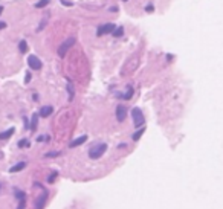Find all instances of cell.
<instances>
[{"label": "cell", "instance_id": "4316f807", "mask_svg": "<svg viewBox=\"0 0 223 209\" xmlns=\"http://www.w3.org/2000/svg\"><path fill=\"white\" fill-rule=\"evenodd\" d=\"M145 11H147V12L153 11V5H147V6H145Z\"/></svg>", "mask_w": 223, "mask_h": 209}, {"label": "cell", "instance_id": "5b68a950", "mask_svg": "<svg viewBox=\"0 0 223 209\" xmlns=\"http://www.w3.org/2000/svg\"><path fill=\"white\" fill-rule=\"evenodd\" d=\"M28 64L31 69L34 70H40L41 69V61H40V58H37L35 55H29L28 57Z\"/></svg>", "mask_w": 223, "mask_h": 209}, {"label": "cell", "instance_id": "30bf717a", "mask_svg": "<svg viewBox=\"0 0 223 209\" xmlns=\"http://www.w3.org/2000/svg\"><path fill=\"white\" fill-rule=\"evenodd\" d=\"M25 166H26V162H19V163H15L14 166L9 168V172H19V171L23 170Z\"/></svg>", "mask_w": 223, "mask_h": 209}, {"label": "cell", "instance_id": "4fadbf2b", "mask_svg": "<svg viewBox=\"0 0 223 209\" xmlns=\"http://www.w3.org/2000/svg\"><path fill=\"white\" fill-rule=\"evenodd\" d=\"M112 34H113V37H115V38L121 37V35L124 34V28H122V26H118V28H115V31H113Z\"/></svg>", "mask_w": 223, "mask_h": 209}, {"label": "cell", "instance_id": "9c48e42d", "mask_svg": "<svg viewBox=\"0 0 223 209\" xmlns=\"http://www.w3.org/2000/svg\"><path fill=\"white\" fill-rule=\"evenodd\" d=\"M53 112V108H52V105H44V107H41L40 108V113L38 114H41L43 118H47L49 114H51Z\"/></svg>", "mask_w": 223, "mask_h": 209}, {"label": "cell", "instance_id": "e0dca14e", "mask_svg": "<svg viewBox=\"0 0 223 209\" xmlns=\"http://www.w3.org/2000/svg\"><path fill=\"white\" fill-rule=\"evenodd\" d=\"M67 92H69V101L73 99V86L72 84H69L67 86Z\"/></svg>", "mask_w": 223, "mask_h": 209}, {"label": "cell", "instance_id": "2e32d148", "mask_svg": "<svg viewBox=\"0 0 223 209\" xmlns=\"http://www.w3.org/2000/svg\"><path fill=\"white\" fill-rule=\"evenodd\" d=\"M144 131H145V127L139 128V130H138V131L135 133V134H133V140H138V139H139V137H141L142 134H144Z\"/></svg>", "mask_w": 223, "mask_h": 209}, {"label": "cell", "instance_id": "f546056e", "mask_svg": "<svg viewBox=\"0 0 223 209\" xmlns=\"http://www.w3.org/2000/svg\"><path fill=\"white\" fill-rule=\"evenodd\" d=\"M0 186H2V185H0Z\"/></svg>", "mask_w": 223, "mask_h": 209}, {"label": "cell", "instance_id": "ac0fdd59", "mask_svg": "<svg viewBox=\"0 0 223 209\" xmlns=\"http://www.w3.org/2000/svg\"><path fill=\"white\" fill-rule=\"evenodd\" d=\"M47 0H41V2H37V3H35V8H43V6H46L47 5Z\"/></svg>", "mask_w": 223, "mask_h": 209}, {"label": "cell", "instance_id": "5bb4252c", "mask_svg": "<svg viewBox=\"0 0 223 209\" xmlns=\"http://www.w3.org/2000/svg\"><path fill=\"white\" fill-rule=\"evenodd\" d=\"M14 195H15V198H19V200H25L26 198V195H25L23 191H20L17 188H14Z\"/></svg>", "mask_w": 223, "mask_h": 209}, {"label": "cell", "instance_id": "52a82bcc", "mask_svg": "<svg viewBox=\"0 0 223 209\" xmlns=\"http://www.w3.org/2000/svg\"><path fill=\"white\" fill-rule=\"evenodd\" d=\"M46 198H47V191L43 189V195L37 200V202H35V208H37V209H41V208L44 206V203H46Z\"/></svg>", "mask_w": 223, "mask_h": 209}, {"label": "cell", "instance_id": "f1b7e54d", "mask_svg": "<svg viewBox=\"0 0 223 209\" xmlns=\"http://www.w3.org/2000/svg\"><path fill=\"white\" fill-rule=\"evenodd\" d=\"M2 12H3V6H0V14H2Z\"/></svg>", "mask_w": 223, "mask_h": 209}, {"label": "cell", "instance_id": "cb8c5ba5", "mask_svg": "<svg viewBox=\"0 0 223 209\" xmlns=\"http://www.w3.org/2000/svg\"><path fill=\"white\" fill-rule=\"evenodd\" d=\"M31 77H32V75H31L29 72H26V77H25V83H29V81H31Z\"/></svg>", "mask_w": 223, "mask_h": 209}, {"label": "cell", "instance_id": "277c9868", "mask_svg": "<svg viewBox=\"0 0 223 209\" xmlns=\"http://www.w3.org/2000/svg\"><path fill=\"white\" fill-rule=\"evenodd\" d=\"M115 26L113 23H105V25H102V26H99L98 28V31H96V35L98 37H101V35H104V34H112L115 31Z\"/></svg>", "mask_w": 223, "mask_h": 209}, {"label": "cell", "instance_id": "3957f363", "mask_svg": "<svg viewBox=\"0 0 223 209\" xmlns=\"http://www.w3.org/2000/svg\"><path fill=\"white\" fill-rule=\"evenodd\" d=\"M73 44H75V38H73V37L67 38V40H66V41H64L63 44H61L60 47H58V55H60V57H64V54L69 51L70 47L73 46Z\"/></svg>", "mask_w": 223, "mask_h": 209}, {"label": "cell", "instance_id": "ba28073f", "mask_svg": "<svg viewBox=\"0 0 223 209\" xmlns=\"http://www.w3.org/2000/svg\"><path fill=\"white\" fill-rule=\"evenodd\" d=\"M86 140H87V136H86V134H84V136H79L78 139H75V140H72V142H70V144H69V146H70V148H75V146H79V145H83Z\"/></svg>", "mask_w": 223, "mask_h": 209}, {"label": "cell", "instance_id": "d6986e66", "mask_svg": "<svg viewBox=\"0 0 223 209\" xmlns=\"http://www.w3.org/2000/svg\"><path fill=\"white\" fill-rule=\"evenodd\" d=\"M19 146H20V148H23V146H29L28 139H21V140L19 142Z\"/></svg>", "mask_w": 223, "mask_h": 209}, {"label": "cell", "instance_id": "6da1fadb", "mask_svg": "<svg viewBox=\"0 0 223 209\" xmlns=\"http://www.w3.org/2000/svg\"><path fill=\"white\" fill-rule=\"evenodd\" d=\"M105 150H107V144H98V145L93 146V148L89 150V157L90 159H99L101 156L105 153Z\"/></svg>", "mask_w": 223, "mask_h": 209}, {"label": "cell", "instance_id": "83f0119b", "mask_svg": "<svg viewBox=\"0 0 223 209\" xmlns=\"http://www.w3.org/2000/svg\"><path fill=\"white\" fill-rule=\"evenodd\" d=\"M3 28H6V23L5 21H0V29H3Z\"/></svg>", "mask_w": 223, "mask_h": 209}, {"label": "cell", "instance_id": "7402d4cb", "mask_svg": "<svg viewBox=\"0 0 223 209\" xmlns=\"http://www.w3.org/2000/svg\"><path fill=\"white\" fill-rule=\"evenodd\" d=\"M132 96H133V89H128L127 95H124V98H126V99H130Z\"/></svg>", "mask_w": 223, "mask_h": 209}, {"label": "cell", "instance_id": "484cf974", "mask_svg": "<svg viewBox=\"0 0 223 209\" xmlns=\"http://www.w3.org/2000/svg\"><path fill=\"white\" fill-rule=\"evenodd\" d=\"M61 3H63V5H66V6H72V5H73V2H69V0H66V2L63 0Z\"/></svg>", "mask_w": 223, "mask_h": 209}, {"label": "cell", "instance_id": "44dd1931", "mask_svg": "<svg viewBox=\"0 0 223 209\" xmlns=\"http://www.w3.org/2000/svg\"><path fill=\"white\" fill-rule=\"evenodd\" d=\"M25 206H26L25 200H19V206H17V209H25Z\"/></svg>", "mask_w": 223, "mask_h": 209}, {"label": "cell", "instance_id": "9a60e30c", "mask_svg": "<svg viewBox=\"0 0 223 209\" xmlns=\"http://www.w3.org/2000/svg\"><path fill=\"white\" fill-rule=\"evenodd\" d=\"M19 49H20L21 54H26V52H28V44H26L25 40H21V41L19 43Z\"/></svg>", "mask_w": 223, "mask_h": 209}, {"label": "cell", "instance_id": "8fae6325", "mask_svg": "<svg viewBox=\"0 0 223 209\" xmlns=\"http://www.w3.org/2000/svg\"><path fill=\"white\" fill-rule=\"evenodd\" d=\"M14 128H9V130H6V131H3V133H0V140H5V139H9V137L14 134Z\"/></svg>", "mask_w": 223, "mask_h": 209}, {"label": "cell", "instance_id": "ffe728a7", "mask_svg": "<svg viewBox=\"0 0 223 209\" xmlns=\"http://www.w3.org/2000/svg\"><path fill=\"white\" fill-rule=\"evenodd\" d=\"M55 177H57V171H53V172H52V176H49V177H47V182H49V183H52V182L55 180Z\"/></svg>", "mask_w": 223, "mask_h": 209}, {"label": "cell", "instance_id": "603a6c76", "mask_svg": "<svg viewBox=\"0 0 223 209\" xmlns=\"http://www.w3.org/2000/svg\"><path fill=\"white\" fill-rule=\"evenodd\" d=\"M60 153L58 151H53V153H46V157H55V156H58Z\"/></svg>", "mask_w": 223, "mask_h": 209}, {"label": "cell", "instance_id": "7a4b0ae2", "mask_svg": "<svg viewBox=\"0 0 223 209\" xmlns=\"http://www.w3.org/2000/svg\"><path fill=\"white\" fill-rule=\"evenodd\" d=\"M132 116H133V122H135V127L138 128H142L144 127V124H145V118H144V114H142V112H141V108H138V107H135L132 110Z\"/></svg>", "mask_w": 223, "mask_h": 209}, {"label": "cell", "instance_id": "7c38bea8", "mask_svg": "<svg viewBox=\"0 0 223 209\" xmlns=\"http://www.w3.org/2000/svg\"><path fill=\"white\" fill-rule=\"evenodd\" d=\"M37 124H38V113H34L32 114V119H31L29 128H31V130H35V128H37Z\"/></svg>", "mask_w": 223, "mask_h": 209}, {"label": "cell", "instance_id": "8992f818", "mask_svg": "<svg viewBox=\"0 0 223 209\" xmlns=\"http://www.w3.org/2000/svg\"><path fill=\"white\" fill-rule=\"evenodd\" d=\"M126 114H127V110H126V105L119 104L116 107V119L119 122H122L124 119H126Z\"/></svg>", "mask_w": 223, "mask_h": 209}, {"label": "cell", "instance_id": "d4e9b609", "mask_svg": "<svg viewBox=\"0 0 223 209\" xmlns=\"http://www.w3.org/2000/svg\"><path fill=\"white\" fill-rule=\"evenodd\" d=\"M44 25H46V19H44V20L41 21V23H40V25H38V28H37V31H41V29H43V26H44Z\"/></svg>", "mask_w": 223, "mask_h": 209}]
</instances>
